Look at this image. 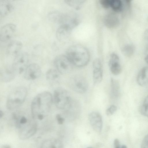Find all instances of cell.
<instances>
[{
    "mask_svg": "<svg viewBox=\"0 0 148 148\" xmlns=\"http://www.w3.org/2000/svg\"><path fill=\"white\" fill-rule=\"evenodd\" d=\"M16 31V27L12 23H8L3 25L0 30V40L6 43L11 41Z\"/></svg>",
    "mask_w": 148,
    "mask_h": 148,
    "instance_id": "obj_9",
    "label": "cell"
},
{
    "mask_svg": "<svg viewBox=\"0 0 148 148\" xmlns=\"http://www.w3.org/2000/svg\"><path fill=\"white\" fill-rule=\"evenodd\" d=\"M16 127L18 131L19 138L21 140H25L30 138L36 134L38 126L36 122L30 119L26 123Z\"/></svg>",
    "mask_w": 148,
    "mask_h": 148,
    "instance_id": "obj_5",
    "label": "cell"
},
{
    "mask_svg": "<svg viewBox=\"0 0 148 148\" xmlns=\"http://www.w3.org/2000/svg\"><path fill=\"white\" fill-rule=\"evenodd\" d=\"M69 84L72 90L80 93L85 92L88 87L86 80L84 77L79 75L72 77L69 80Z\"/></svg>",
    "mask_w": 148,
    "mask_h": 148,
    "instance_id": "obj_8",
    "label": "cell"
},
{
    "mask_svg": "<svg viewBox=\"0 0 148 148\" xmlns=\"http://www.w3.org/2000/svg\"><path fill=\"white\" fill-rule=\"evenodd\" d=\"M132 0H125V1L127 4L129 5Z\"/></svg>",
    "mask_w": 148,
    "mask_h": 148,
    "instance_id": "obj_36",
    "label": "cell"
},
{
    "mask_svg": "<svg viewBox=\"0 0 148 148\" xmlns=\"http://www.w3.org/2000/svg\"><path fill=\"white\" fill-rule=\"evenodd\" d=\"M116 110V107L113 105L107 109L106 111V113L108 116H111L113 114Z\"/></svg>",
    "mask_w": 148,
    "mask_h": 148,
    "instance_id": "obj_27",
    "label": "cell"
},
{
    "mask_svg": "<svg viewBox=\"0 0 148 148\" xmlns=\"http://www.w3.org/2000/svg\"><path fill=\"white\" fill-rule=\"evenodd\" d=\"M73 65L81 67L86 66L90 60V54L88 50L80 45H75L68 48L66 55Z\"/></svg>",
    "mask_w": 148,
    "mask_h": 148,
    "instance_id": "obj_2",
    "label": "cell"
},
{
    "mask_svg": "<svg viewBox=\"0 0 148 148\" xmlns=\"http://www.w3.org/2000/svg\"><path fill=\"white\" fill-rule=\"evenodd\" d=\"M12 7L8 0H0V16L4 17L11 11Z\"/></svg>",
    "mask_w": 148,
    "mask_h": 148,
    "instance_id": "obj_20",
    "label": "cell"
},
{
    "mask_svg": "<svg viewBox=\"0 0 148 148\" xmlns=\"http://www.w3.org/2000/svg\"><path fill=\"white\" fill-rule=\"evenodd\" d=\"M56 118L58 123L60 125L62 124L64 121V119L62 117L60 114H57Z\"/></svg>",
    "mask_w": 148,
    "mask_h": 148,
    "instance_id": "obj_30",
    "label": "cell"
},
{
    "mask_svg": "<svg viewBox=\"0 0 148 148\" xmlns=\"http://www.w3.org/2000/svg\"><path fill=\"white\" fill-rule=\"evenodd\" d=\"M53 102V96L49 92H42L36 95L31 104V115L33 119H43L50 112Z\"/></svg>",
    "mask_w": 148,
    "mask_h": 148,
    "instance_id": "obj_1",
    "label": "cell"
},
{
    "mask_svg": "<svg viewBox=\"0 0 148 148\" xmlns=\"http://www.w3.org/2000/svg\"><path fill=\"white\" fill-rule=\"evenodd\" d=\"M92 67L93 82L95 84H98L101 81L103 78L102 64L99 59L97 58L94 60Z\"/></svg>",
    "mask_w": 148,
    "mask_h": 148,
    "instance_id": "obj_14",
    "label": "cell"
},
{
    "mask_svg": "<svg viewBox=\"0 0 148 148\" xmlns=\"http://www.w3.org/2000/svg\"><path fill=\"white\" fill-rule=\"evenodd\" d=\"M144 36L145 39L148 41V29L145 30L144 32Z\"/></svg>",
    "mask_w": 148,
    "mask_h": 148,
    "instance_id": "obj_32",
    "label": "cell"
},
{
    "mask_svg": "<svg viewBox=\"0 0 148 148\" xmlns=\"http://www.w3.org/2000/svg\"><path fill=\"white\" fill-rule=\"evenodd\" d=\"M110 7L114 11L119 12L122 8V3L121 0H110Z\"/></svg>",
    "mask_w": 148,
    "mask_h": 148,
    "instance_id": "obj_25",
    "label": "cell"
},
{
    "mask_svg": "<svg viewBox=\"0 0 148 148\" xmlns=\"http://www.w3.org/2000/svg\"><path fill=\"white\" fill-rule=\"evenodd\" d=\"M53 98L55 105L58 109L64 110L70 107L71 102L70 94L64 88L56 89L54 92Z\"/></svg>",
    "mask_w": 148,
    "mask_h": 148,
    "instance_id": "obj_4",
    "label": "cell"
},
{
    "mask_svg": "<svg viewBox=\"0 0 148 148\" xmlns=\"http://www.w3.org/2000/svg\"><path fill=\"white\" fill-rule=\"evenodd\" d=\"M4 115V113L3 112L0 110V118H1Z\"/></svg>",
    "mask_w": 148,
    "mask_h": 148,
    "instance_id": "obj_34",
    "label": "cell"
},
{
    "mask_svg": "<svg viewBox=\"0 0 148 148\" xmlns=\"http://www.w3.org/2000/svg\"><path fill=\"white\" fill-rule=\"evenodd\" d=\"M110 85L112 94L115 97H118L120 91V85L119 81L112 78L110 79Z\"/></svg>",
    "mask_w": 148,
    "mask_h": 148,
    "instance_id": "obj_22",
    "label": "cell"
},
{
    "mask_svg": "<svg viewBox=\"0 0 148 148\" xmlns=\"http://www.w3.org/2000/svg\"><path fill=\"white\" fill-rule=\"evenodd\" d=\"M140 112L143 116L148 117V95L145 98L140 106Z\"/></svg>",
    "mask_w": 148,
    "mask_h": 148,
    "instance_id": "obj_26",
    "label": "cell"
},
{
    "mask_svg": "<svg viewBox=\"0 0 148 148\" xmlns=\"http://www.w3.org/2000/svg\"><path fill=\"white\" fill-rule=\"evenodd\" d=\"M61 73L56 69H50L46 72L45 76L47 79L51 82L57 81L60 77Z\"/></svg>",
    "mask_w": 148,
    "mask_h": 148,
    "instance_id": "obj_21",
    "label": "cell"
},
{
    "mask_svg": "<svg viewBox=\"0 0 148 148\" xmlns=\"http://www.w3.org/2000/svg\"><path fill=\"white\" fill-rule=\"evenodd\" d=\"M141 146L142 148H148V134L144 138Z\"/></svg>",
    "mask_w": 148,
    "mask_h": 148,
    "instance_id": "obj_29",
    "label": "cell"
},
{
    "mask_svg": "<svg viewBox=\"0 0 148 148\" xmlns=\"http://www.w3.org/2000/svg\"><path fill=\"white\" fill-rule=\"evenodd\" d=\"M89 122L93 129L96 132H101L103 123L101 115L99 113L94 112L90 113L88 115Z\"/></svg>",
    "mask_w": 148,
    "mask_h": 148,
    "instance_id": "obj_13",
    "label": "cell"
},
{
    "mask_svg": "<svg viewBox=\"0 0 148 148\" xmlns=\"http://www.w3.org/2000/svg\"><path fill=\"white\" fill-rule=\"evenodd\" d=\"M11 147L10 145L7 144L3 145L0 147V148H10Z\"/></svg>",
    "mask_w": 148,
    "mask_h": 148,
    "instance_id": "obj_33",
    "label": "cell"
},
{
    "mask_svg": "<svg viewBox=\"0 0 148 148\" xmlns=\"http://www.w3.org/2000/svg\"><path fill=\"white\" fill-rule=\"evenodd\" d=\"M108 65L111 72L115 75H119L121 69L119 56L115 53H112L110 56Z\"/></svg>",
    "mask_w": 148,
    "mask_h": 148,
    "instance_id": "obj_15",
    "label": "cell"
},
{
    "mask_svg": "<svg viewBox=\"0 0 148 148\" xmlns=\"http://www.w3.org/2000/svg\"><path fill=\"white\" fill-rule=\"evenodd\" d=\"M137 81L140 86H148V66L144 67L140 70L137 77Z\"/></svg>",
    "mask_w": 148,
    "mask_h": 148,
    "instance_id": "obj_18",
    "label": "cell"
},
{
    "mask_svg": "<svg viewBox=\"0 0 148 148\" xmlns=\"http://www.w3.org/2000/svg\"><path fill=\"white\" fill-rule=\"evenodd\" d=\"M104 22L107 27L110 29L117 27L119 24L118 17L114 13H110L107 15L104 18Z\"/></svg>",
    "mask_w": 148,
    "mask_h": 148,
    "instance_id": "obj_17",
    "label": "cell"
},
{
    "mask_svg": "<svg viewBox=\"0 0 148 148\" xmlns=\"http://www.w3.org/2000/svg\"><path fill=\"white\" fill-rule=\"evenodd\" d=\"M63 144L60 140L55 138L46 140L42 143L41 147L45 148H62Z\"/></svg>",
    "mask_w": 148,
    "mask_h": 148,
    "instance_id": "obj_19",
    "label": "cell"
},
{
    "mask_svg": "<svg viewBox=\"0 0 148 148\" xmlns=\"http://www.w3.org/2000/svg\"><path fill=\"white\" fill-rule=\"evenodd\" d=\"M27 94V89L24 87H18L13 90L7 98V108L12 110L19 108L25 101Z\"/></svg>",
    "mask_w": 148,
    "mask_h": 148,
    "instance_id": "obj_3",
    "label": "cell"
},
{
    "mask_svg": "<svg viewBox=\"0 0 148 148\" xmlns=\"http://www.w3.org/2000/svg\"><path fill=\"white\" fill-rule=\"evenodd\" d=\"M13 0L15 1H21V0Z\"/></svg>",
    "mask_w": 148,
    "mask_h": 148,
    "instance_id": "obj_37",
    "label": "cell"
},
{
    "mask_svg": "<svg viewBox=\"0 0 148 148\" xmlns=\"http://www.w3.org/2000/svg\"><path fill=\"white\" fill-rule=\"evenodd\" d=\"M135 50V48L133 45L128 44L123 47L121 51L123 54L125 56L130 57L133 55Z\"/></svg>",
    "mask_w": 148,
    "mask_h": 148,
    "instance_id": "obj_23",
    "label": "cell"
},
{
    "mask_svg": "<svg viewBox=\"0 0 148 148\" xmlns=\"http://www.w3.org/2000/svg\"><path fill=\"white\" fill-rule=\"evenodd\" d=\"M114 145L115 148H120L121 146L120 144L119 141L117 139H115L114 141Z\"/></svg>",
    "mask_w": 148,
    "mask_h": 148,
    "instance_id": "obj_31",
    "label": "cell"
},
{
    "mask_svg": "<svg viewBox=\"0 0 148 148\" xmlns=\"http://www.w3.org/2000/svg\"><path fill=\"white\" fill-rule=\"evenodd\" d=\"M17 75L11 64L6 65L0 70V79L3 82H9L13 80Z\"/></svg>",
    "mask_w": 148,
    "mask_h": 148,
    "instance_id": "obj_11",
    "label": "cell"
},
{
    "mask_svg": "<svg viewBox=\"0 0 148 148\" xmlns=\"http://www.w3.org/2000/svg\"><path fill=\"white\" fill-rule=\"evenodd\" d=\"M145 60L146 62L148 64V54L145 57Z\"/></svg>",
    "mask_w": 148,
    "mask_h": 148,
    "instance_id": "obj_35",
    "label": "cell"
},
{
    "mask_svg": "<svg viewBox=\"0 0 148 148\" xmlns=\"http://www.w3.org/2000/svg\"><path fill=\"white\" fill-rule=\"evenodd\" d=\"M72 29L67 24L61 25L57 29L56 32L57 40L62 42L67 41L70 37Z\"/></svg>",
    "mask_w": 148,
    "mask_h": 148,
    "instance_id": "obj_12",
    "label": "cell"
},
{
    "mask_svg": "<svg viewBox=\"0 0 148 148\" xmlns=\"http://www.w3.org/2000/svg\"><path fill=\"white\" fill-rule=\"evenodd\" d=\"M54 63L56 69L61 74H69L73 69V65L66 55H58L55 58Z\"/></svg>",
    "mask_w": 148,
    "mask_h": 148,
    "instance_id": "obj_6",
    "label": "cell"
},
{
    "mask_svg": "<svg viewBox=\"0 0 148 148\" xmlns=\"http://www.w3.org/2000/svg\"><path fill=\"white\" fill-rule=\"evenodd\" d=\"M29 55L25 52H21L14 58L11 65L17 75L24 72L29 65Z\"/></svg>",
    "mask_w": 148,
    "mask_h": 148,
    "instance_id": "obj_7",
    "label": "cell"
},
{
    "mask_svg": "<svg viewBox=\"0 0 148 148\" xmlns=\"http://www.w3.org/2000/svg\"><path fill=\"white\" fill-rule=\"evenodd\" d=\"M99 1L103 8L107 9L110 7V0H99Z\"/></svg>",
    "mask_w": 148,
    "mask_h": 148,
    "instance_id": "obj_28",
    "label": "cell"
},
{
    "mask_svg": "<svg viewBox=\"0 0 148 148\" xmlns=\"http://www.w3.org/2000/svg\"><path fill=\"white\" fill-rule=\"evenodd\" d=\"M24 77L26 80L36 79L41 75L42 71L39 65L36 63L29 64L24 72Z\"/></svg>",
    "mask_w": 148,
    "mask_h": 148,
    "instance_id": "obj_10",
    "label": "cell"
},
{
    "mask_svg": "<svg viewBox=\"0 0 148 148\" xmlns=\"http://www.w3.org/2000/svg\"><path fill=\"white\" fill-rule=\"evenodd\" d=\"M22 42L19 40L12 41L8 44L6 49L7 55L14 58L21 52L22 48Z\"/></svg>",
    "mask_w": 148,
    "mask_h": 148,
    "instance_id": "obj_16",
    "label": "cell"
},
{
    "mask_svg": "<svg viewBox=\"0 0 148 148\" xmlns=\"http://www.w3.org/2000/svg\"><path fill=\"white\" fill-rule=\"evenodd\" d=\"M70 7L76 10L79 9L86 0H64Z\"/></svg>",
    "mask_w": 148,
    "mask_h": 148,
    "instance_id": "obj_24",
    "label": "cell"
}]
</instances>
